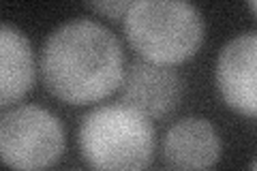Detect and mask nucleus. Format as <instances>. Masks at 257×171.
<instances>
[{
	"instance_id": "7",
	"label": "nucleus",
	"mask_w": 257,
	"mask_h": 171,
	"mask_svg": "<svg viewBox=\"0 0 257 171\" xmlns=\"http://www.w3.org/2000/svg\"><path fill=\"white\" fill-rule=\"evenodd\" d=\"M219 156V135L204 118H182L165 133L163 162L172 169H210Z\"/></svg>"
},
{
	"instance_id": "2",
	"label": "nucleus",
	"mask_w": 257,
	"mask_h": 171,
	"mask_svg": "<svg viewBox=\"0 0 257 171\" xmlns=\"http://www.w3.org/2000/svg\"><path fill=\"white\" fill-rule=\"evenodd\" d=\"M122 22L142 60L163 67L187 62L204 41L202 15L189 0H140Z\"/></svg>"
},
{
	"instance_id": "11",
	"label": "nucleus",
	"mask_w": 257,
	"mask_h": 171,
	"mask_svg": "<svg viewBox=\"0 0 257 171\" xmlns=\"http://www.w3.org/2000/svg\"><path fill=\"white\" fill-rule=\"evenodd\" d=\"M251 169H257V158H255V160L251 162Z\"/></svg>"
},
{
	"instance_id": "10",
	"label": "nucleus",
	"mask_w": 257,
	"mask_h": 171,
	"mask_svg": "<svg viewBox=\"0 0 257 171\" xmlns=\"http://www.w3.org/2000/svg\"><path fill=\"white\" fill-rule=\"evenodd\" d=\"M246 3H248V7H251V11L257 15V0H246Z\"/></svg>"
},
{
	"instance_id": "1",
	"label": "nucleus",
	"mask_w": 257,
	"mask_h": 171,
	"mask_svg": "<svg viewBox=\"0 0 257 171\" xmlns=\"http://www.w3.org/2000/svg\"><path fill=\"white\" fill-rule=\"evenodd\" d=\"M41 77L47 90L69 105L103 101L122 84V47L101 24L90 20L67 22L45 41Z\"/></svg>"
},
{
	"instance_id": "6",
	"label": "nucleus",
	"mask_w": 257,
	"mask_h": 171,
	"mask_svg": "<svg viewBox=\"0 0 257 171\" xmlns=\"http://www.w3.org/2000/svg\"><path fill=\"white\" fill-rule=\"evenodd\" d=\"M120 96L128 107L138 109L148 120H163L178 107L182 96V81L170 67L155 62H131L124 69Z\"/></svg>"
},
{
	"instance_id": "5",
	"label": "nucleus",
	"mask_w": 257,
	"mask_h": 171,
	"mask_svg": "<svg viewBox=\"0 0 257 171\" xmlns=\"http://www.w3.org/2000/svg\"><path fill=\"white\" fill-rule=\"evenodd\" d=\"M214 79L229 109L257 118V32L238 35L223 47Z\"/></svg>"
},
{
	"instance_id": "3",
	"label": "nucleus",
	"mask_w": 257,
	"mask_h": 171,
	"mask_svg": "<svg viewBox=\"0 0 257 171\" xmlns=\"http://www.w3.org/2000/svg\"><path fill=\"white\" fill-rule=\"evenodd\" d=\"M77 145L92 169H146L155 154V131L138 109L103 105L82 118Z\"/></svg>"
},
{
	"instance_id": "4",
	"label": "nucleus",
	"mask_w": 257,
	"mask_h": 171,
	"mask_svg": "<svg viewBox=\"0 0 257 171\" xmlns=\"http://www.w3.org/2000/svg\"><path fill=\"white\" fill-rule=\"evenodd\" d=\"M64 133L58 118L37 105L5 107L0 116V156L13 169H45L60 158Z\"/></svg>"
},
{
	"instance_id": "9",
	"label": "nucleus",
	"mask_w": 257,
	"mask_h": 171,
	"mask_svg": "<svg viewBox=\"0 0 257 171\" xmlns=\"http://www.w3.org/2000/svg\"><path fill=\"white\" fill-rule=\"evenodd\" d=\"M86 3L94 13H99L111 22H118V20H124L126 13L131 11L140 0H86Z\"/></svg>"
},
{
	"instance_id": "8",
	"label": "nucleus",
	"mask_w": 257,
	"mask_h": 171,
	"mask_svg": "<svg viewBox=\"0 0 257 171\" xmlns=\"http://www.w3.org/2000/svg\"><path fill=\"white\" fill-rule=\"evenodd\" d=\"M35 81V58L26 35L5 24L0 28V105L11 107L24 99Z\"/></svg>"
}]
</instances>
